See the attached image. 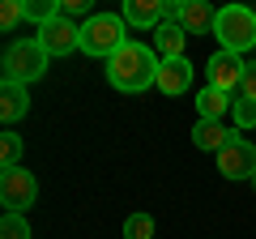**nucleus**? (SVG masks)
Returning <instances> with one entry per match:
<instances>
[{"mask_svg": "<svg viewBox=\"0 0 256 239\" xmlns=\"http://www.w3.org/2000/svg\"><path fill=\"white\" fill-rule=\"evenodd\" d=\"M158 68H162V60L154 56V47L124 43L107 60V82L116 86L120 94H141V90H150V86L158 82Z\"/></svg>", "mask_w": 256, "mask_h": 239, "instance_id": "nucleus-1", "label": "nucleus"}, {"mask_svg": "<svg viewBox=\"0 0 256 239\" xmlns=\"http://www.w3.org/2000/svg\"><path fill=\"white\" fill-rule=\"evenodd\" d=\"M124 43H132V38H128V26L120 13H94L82 22V52L90 60H111Z\"/></svg>", "mask_w": 256, "mask_h": 239, "instance_id": "nucleus-2", "label": "nucleus"}, {"mask_svg": "<svg viewBox=\"0 0 256 239\" xmlns=\"http://www.w3.org/2000/svg\"><path fill=\"white\" fill-rule=\"evenodd\" d=\"M4 82H13V86H30V82H38V77L47 73V64H52V56L43 52V43L38 38H18V43H9L4 47Z\"/></svg>", "mask_w": 256, "mask_h": 239, "instance_id": "nucleus-3", "label": "nucleus"}, {"mask_svg": "<svg viewBox=\"0 0 256 239\" xmlns=\"http://www.w3.org/2000/svg\"><path fill=\"white\" fill-rule=\"evenodd\" d=\"M214 34H218L222 52L244 56L248 47H256V13L248 9V4H226V9H218Z\"/></svg>", "mask_w": 256, "mask_h": 239, "instance_id": "nucleus-4", "label": "nucleus"}, {"mask_svg": "<svg viewBox=\"0 0 256 239\" xmlns=\"http://www.w3.org/2000/svg\"><path fill=\"white\" fill-rule=\"evenodd\" d=\"M34 201H38L34 171H26V166H9V171L0 175V205H4V214H30Z\"/></svg>", "mask_w": 256, "mask_h": 239, "instance_id": "nucleus-5", "label": "nucleus"}, {"mask_svg": "<svg viewBox=\"0 0 256 239\" xmlns=\"http://www.w3.org/2000/svg\"><path fill=\"white\" fill-rule=\"evenodd\" d=\"M244 73H248L244 56L222 52V47L210 56V60H205V77H210V86H214V90H222V94H230V98H235L239 86H244Z\"/></svg>", "mask_w": 256, "mask_h": 239, "instance_id": "nucleus-6", "label": "nucleus"}, {"mask_svg": "<svg viewBox=\"0 0 256 239\" xmlns=\"http://www.w3.org/2000/svg\"><path fill=\"white\" fill-rule=\"evenodd\" d=\"M38 43H43V52L52 56H73V52H82V26L77 22H64V18H56V22H47V26H38Z\"/></svg>", "mask_w": 256, "mask_h": 239, "instance_id": "nucleus-7", "label": "nucleus"}, {"mask_svg": "<svg viewBox=\"0 0 256 239\" xmlns=\"http://www.w3.org/2000/svg\"><path fill=\"white\" fill-rule=\"evenodd\" d=\"M218 171L226 175V180H252L256 175V146H248L244 137H230L226 150L218 154Z\"/></svg>", "mask_w": 256, "mask_h": 239, "instance_id": "nucleus-8", "label": "nucleus"}, {"mask_svg": "<svg viewBox=\"0 0 256 239\" xmlns=\"http://www.w3.org/2000/svg\"><path fill=\"white\" fill-rule=\"evenodd\" d=\"M162 13H166V0H124L120 18L132 30H158L162 26Z\"/></svg>", "mask_w": 256, "mask_h": 239, "instance_id": "nucleus-9", "label": "nucleus"}, {"mask_svg": "<svg viewBox=\"0 0 256 239\" xmlns=\"http://www.w3.org/2000/svg\"><path fill=\"white\" fill-rule=\"evenodd\" d=\"M188 86H192V64H188V56H184V60H166V64L158 68L154 90H162L166 98H180V94H188Z\"/></svg>", "mask_w": 256, "mask_h": 239, "instance_id": "nucleus-10", "label": "nucleus"}, {"mask_svg": "<svg viewBox=\"0 0 256 239\" xmlns=\"http://www.w3.org/2000/svg\"><path fill=\"white\" fill-rule=\"evenodd\" d=\"M184 47H188V30L184 26H166L162 22V26L154 30V56L162 64L166 60H184Z\"/></svg>", "mask_w": 256, "mask_h": 239, "instance_id": "nucleus-11", "label": "nucleus"}, {"mask_svg": "<svg viewBox=\"0 0 256 239\" xmlns=\"http://www.w3.org/2000/svg\"><path fill=\"white\" fill-rule=\"evenodd\" d=\"M214 22H218V9H210L205 0H184L180 26L188 30V34H205V30H214Z\"/></svg>", "mask_w": 256, "mask_h": 239, "instance_id": "nucleus-12", "label": "nucleus"}, {"mask_svg": "<svg viewBox=\"0 0 256 239\" xmlns=\"http://www.w3.org/2000/svg\"><path fill=\"white\" fill-rule=\"evenodd\" d=\"M235 107V98L222 90H214V86H205L201 94H196V120H210V124H222V116Z\"/></svg>", "mask_w": 256, "mask_h": 239, "instance_id": "nucleus-13", "label": "nucleus"}, {"mask_svg": "<svg viewBox=\"0 0 256 239\" xmlns=\"http://www.w3.org/2000/svg\"><path fill=\"white\" fill-rule=\"evenodd\" d=\"M26 111H30V94H26V86L4 82V86H0V120H4V124H18Z\"/></svg>", "mask_w": 256, "mask_h": 239, "instance_id": "nucleus-14", "label": "nucleus"}, {"mask_svg": "<svg viewBox=\"0 0 256 239\" xmlns=\"http://www.w3.org/2000/svg\"><path fill=\"white\" fill-rule=\"evenodd\" d=\"M230 137H235V132H230L226 124H210V120H196V128H192V141H196V150H210V154H222Z\"/></svg>", "mask_w": 256, "mask_h": 239, "instance_id": "nucleus-15", "label": "nucleus"}, {"mask_svg": "<svg viewBox=\"0 0 256 239\" xmlns=\"http://www.w3.org/2000/svg\"><path fill=\"white\" fill-rule=\"evenodd\" d=\"M22 4H26V18L34 26H47V22L60 18V0H22Z\"/></svg>", "mask_w": 256, "mask_h": 239, "instance_id": "nucleus-16", "label": "nucleus"}, {"mask_svg": "<svg viewBox=\"0 0 256 239\" xmlns=\"http://www.w3.org/2000/svg\"><path fill=\"white\" fill-rule=\"evenodd\" d=\"M9 166H22V137L13 128L0 137V171H9Z\"/></svg>", "mask_w": 256, "mask_h": 239, "instance_id": "nucleus-17", "label": "nucleus"}, {"mask_svg": "<svg viewBox=\"0 0 256 239\" xmlns=\"http://www.w3.org/2000/svg\"><path fill=\"white\" fill-rule=\"evenodd\" d=\"M124 239H154V218L150 214H128L124 218Z\"/></svg>", "mask_w": 256, "mask_h": 239, "instance_id": "nucleus-18", "label": "nucleus"}, {"mask_svg": "<svg viewBox=\"0 0 256 239\" xmlns=\"http://www.w3.org/2000/svg\"><path fill=\"white\" fill-rule=\"evenodd\" d=\"M0 239H30L26 214H4V218H0Z\"/></svg>", "mask_w": 256, "mask_h": 239, "instance_id": "nucleus-19", "label": "nucleus"}, {"mask_svg": "<svg viewBox=\"0 0 256 239\" xmlns=\"http://www.w3.org/2000/svg\"><path fill=\"white\" fill-rule=\"evenodd\" d=\"M230 120H235V128H256V102L252 98H239L235 94V107H230Z\"/></svg>", "mask_w": 256, "mask_h": 239, "instance_id": "nucleus-20", "label": "nucleus"}, {"mask_svg": "<svg viewBox=\"0 0 256 239\" xmlns=\"http://www.w3.org/2000/svg\"><path fill=\"white\" fill-rule=\"evenodd\" d=\"M22 18H26V4H22V0H4V9H0V30H13Z\"/></svg>", "mask_w": 256, "mask_h": 239, "instance_id": "nucleus-21", "label": "nucleus"}, {"mask_svg": "<svg viewBox=\"0 0 256 239\" xmlns=\"http://www.w3.org/2000/svg\"><path fill=\"white\" fill-rule=\"evenodd\" d=\"M82 13H90V4H86V0H60V18H64V22L82 18ZM90 18H94V13H90Z\"/></svg>", "mask_w": 256, "mask_h": 239, "instance_id": "nucleus-22", "label": "nucleus"}, {"mask_svg": "<svg viewBox=\"0 0 256 239\" xmlns=\"http://www.w3.org/2000/svg\"><path fill=\"white\" fill-rule=\"evenodd\" d=\"M239 98H252V102H256V64H248L244 86H239Z\"/></svg>", "mask_w": 256, "mask_h": 239, "instance_id": "nucleus-23", "label": "nucleus"}, {"mask_svg": "<svg viewBox=\"0 0 256 239\" xmlns=\"http://www.w3.org/2000/svg\"><path fill=\"white\" fill-rule=\"evenodd\" d=\"M248 184H252V188H256V175H252V180H248Z\"/></svg>", "mask_w": 256, "mask_h": 239, "instance_id": "nucleus-24", "label": "nucleus"}]
</instances>
